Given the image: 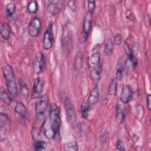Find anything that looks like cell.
I'll list each match as a JSON object with an SVG mask.
<instances>
[{
  "instance_id": "21",
  "label": "cell",
  "mask_w": 151,
  "mask_h": 151,
  "mask_svg": "<svg viewBox=\"0 0 151 151\" xmlns=\"http://www.w3.org/2000/svg\"><path fill=\"white\" fill-rule=\"evenodd\" d=\"M38 9V4L36 1H30L27 5V11L30 14H35Z\"/></svg>"
},
{
  "instance_id": "27",
  "label": "cell",
  "mask_w": 151,
  "mask_h": 151,
  "mask_svg": "<svg viewBox=\"0 0 151 151\" xmlns=\"http://www.w3.org/2000/svg\"><path fill=\"white\" fill-rule=\"evenodd\" d=\"M6 137V128L5 124L1 123L0 126V140L3 142Z\"/></svg>"
},
{
  "instance_id": "26",
  "label": "cell",
  "mask_w": 151,
  "mask_h": 151,
  "mask_svg": "<svg viewBox=\"0 0 151 151\" xmlns=\"http://www.w3.org/2000/svg\"><path fill=\"white\" fill-rule=\"evenodd\" d=\"M46 143L43 140H37L34 143V149L37 151L45 150Z\"/></svg>"
},
{
  "instance_id": "5",
  "label": "cell",
  "mask_w": 151,
  "mask_h": 151,
  "mask_svg": "<svg viewBox=\"0 0 151 151\" xmlns=\"http://www.w3.org/2000/svg\"><path fill=\"white\" fill-rule=\"evenodd\" d=\"M53 43L54 36L52 33V25L50 24L44 34L42 46L44 50H48L52 47Z\"/></svg>"
},
{
  "instance_id": "36",
  "label": "cell",
  "mask_w": 151,
  "mask_h": 151,
  "mask_svg": "<svg viewBox=\"0 0 151 151\" xmlns=\"http://www.w3.org/2000/svg\"><path fill=\"white\" fill-rule=\"evenodd\" d=\"M126 17L127 18L130 20V21H134L135 18H134V16L133 15V14L130 11L128 12V13H127V15H126Z\"/></svg>"
},
{
  "instance_id": "10",
  "label": "cell",
  "mask_w": 151,
  "mask_h": 151,
  "mask_svg": "<svg viewBox=\"0 0 151 151\" xmlns=\"http://www.w3.org/2000/svg\"><path fill=\"white\" fill-rule=\"evenodd\" d=\"M44 88V81L43 80L38 77L34 81L33 87H32V97L33 99H39L42 96Z\"/></svg>"
},
{
  "instance_id": "12",
  "label": "cell",
  "mask_w": 151,
  "mask_h": 151,
  "mask_svg": "<svg viewBox=\"0 0 151 151\" xmlns=\"http://www.w3.org/2000/svg\"><path fill=\"white\" fill-rule=\"evenodd\" d=\"M99 96H100L99 89L98 86H96L90 91V93L87 99L88 103L90 107H92L93 106L95 105L99 101Z\"/></svg>"
},
{
  "instance_id": "24",
  "label": "cell",
  "mask_w": 151,
  "mask_h": 151,
  "mask_svg": "<svg viewBox=\"0 0 151 151\" xmlns=\"http://www.w3.org/2000/svg\"><path fill=\"white\" fill-rule=\"evenodd\" d=\"M64 149L67 151H77L78 150V145L75 142L65 143L64 145Z\"/></svg>"
},
{
  "instance_id": "7",
  "label": "cell",
  "mask_w": 151,
  "mask_h": 151,
  "mask_svg": "<svg viewBox=\"0 0 151 151\" xmlns=\"http://www.w3.org/2000/svg\"><path fill=\"white\" fill-rule=\"evenodd\" d=\"M42 27L41 21L38 17L33 18L28 25V34L32 37H37L41 31Z\"/></svg>"
},
{
  "instance_id": "25",
  "label": "cell",
  "mask_w": 151,
  "mask_h": 151,
  "mask_svg": "<svg viewBox=\"0 0 151 151\" xmlns=\"http://www.w3.org/2000/svg\"><path fill=\"white\" fill-rule=\"evenodd\" d=\"M15 9H16L15 5L13 2L8 3L5 6L6 12L9 17L12 16L14 14L15 11Z\"/></svg>"
},
{
  "instance_id": "30",
  "label": "cell",
  "mask_w": 151,
  "mask_h": 151,
  "mask_svg": "<svg viewBox=\"0 0 151 151\" xmlns=\"http://www.w3.org/2000/svg\"><path fill=\"white\" fill-rule=\"evenodd\" d=\"M124 49L125 51V52L126 54V55L128 56V57H131L132 55H133V54L132 53V50L130 48V47H129V45L127 44V42H125L124 44Z\"/></svg>"
},
{
  "instance_id": "11",
  "label": "cell",
  "mask_w": 151,
  "mask_h": 151,
  "mask_svg": "<svg viewBox=\"0 0 151 151\" xmlns=\"http://www.w3.org/2000/svg\"><path fill=\"white\" fill-rule=\"evenodd\" d=\"M132 96L133 91L129 86L126 85L122 88L120 95V100L122 103H128L131 100Z\"/></svg>"
},
{
  "instance_id": "13",
  "label": "cell",
  "mask_w": 151,
  "mask_h": 151,
  "mask_svg": "<svg viewBox=\"0 0 151 151\" xmlns=\"http://www.w3.org/2000/svg\"><path fill=\"white\" fill-rule=\"evenodd\" d=\"M65 110L67 111V114L69 117V118L72 120L75 119V116L76 115V112L74 110V106L70 101V100L68 97H65Z\"/></svg>"
},
{
  "instance_id": "3",
  "label": "cell",
  "mask_w": 151,
  "mask_h": 151,
  "mask_svg": "<svg viewBox=\"0 0 151 151\" xmlns=\"http://www.w3.org/2000/svg\"><path fill=\"white\" fill-rule=\"evenodd\" d=\"M45 58L44 54L41 52H38L33 62V70L35 74H39L44 71L45 68Z\"/></svg>"
},
{
  "instance_id": "15",
  "label": "cell",
  "mask_w": 151,
  "mask_h": 151,
  "mask_svg": "<svg viewBox=\"0 0 151 151\" xmlns=\"http://www.w3.org/2000/svg\"><path fill=\"white\" fill-rule=\"evenodd\" d=\"M101 73V65H99L97 67L92 68L90 71V77L94 81H98L100 79Z\"/></svg>"
},
{
  "instance_id": "22",
  "label": "cell",
  "mask_w": 151,
  "mask_h": 151,
  "mask_svg": "<svg viewBox=\"0 0 151 151\" xmlns=\"http://www.w3.org/2000/svg\"><path fill=\"white\" fill-rule=\"evenodd\" d=\"M113 50V43L111 40H108L106 41L104 44V52L106 55L109 56L111 54Z\"/></svg>"
},
{
  "instance_id": "9",
  "label": "cell",
  "mask_w": 151,
  "mask_h": 151,
  "mask_svg": "<svg viewBox=\"0 0 151 151\" xmlns=\"http://www.w3.org/2000/svg\"><path fill=\"white\" fill-rule=\"evenodd\" d=\"M64 1L61 0H53L48 1L47 11L51 15H56L61 10Z\"/></svg>"
},
{
  "instance_id": "18",
  "label": "cell",
  "mask_w": 151,
  "mask_h": 151,
  "mask_svg": "<svg viewBox=\"0 0 151 151\" xmlns=\"http://www.w3.org/2000/svg\"><path fill=\"white\" fill-rule=\"evenodd\" d=\"M125 118V114L124 110L123 109L122 106L118 103L116 107V119L118 123L121 124L123 123Z\"/></svg>"
},
{
  "instance_id": "20",
  "label": "cell",
  "mask_w": 151,
  "mask_h": 151,
  "mask_svg": "<svg viewBox=\"0 0 151 151\" xmlns=\"http://www.w3.org/2000/svg\"><path fill=\"white\" fill-rule=\"evenodd\" d=\"M117 91V80L116 78H112L110 82L108 93L110 96H116Z\"/></svg>"
},
{
  "instance_id": "2",
  "label": "cell",
  "mask_w": 151,
  "mask_h": 151,
  "mask_svg": "<svg viewBox=\"0 0 151 151\" xmlns=\"http://www.w3.org/2000/svg\"><path fill=\"white\" fill-rule=\"evenodd\" d=\"M59 107L55 104H52L49 110V125L54 133L57 134L59 132L61 124Z\"/></svg>"
},
{
  "instance_id": "23",
  "label": "cell",
  "mask_w": 151,
  "mask_h": 151,
  "mask_svg": "<svg viewBox=\"0 0 151 151\" xmlns=\"http://www.w3.org/2000/svg\"><path fill=\"white\" fill-rule=\"evenodd\" d=\"M19 86H20L21 94L23 97H27L29 94V89H28L27 84L23 80H21L19 81Z\"/></svg>"
},
{
  "instance_id": "16",
  "label": "cell",
  "mask_w": 151,
  "mask_h": 151,
  "mask_svg": "<svg viewBox=\"0 0 151 151\" xmlns=\"http://www.w3.org/2000/svg\"><path fill=\"white\" fill-rule=\"evenodd\" d=\"M0 33L2 36V37L5 40H8L10 38L11 36V28L9 25V24L7 22H3L0 27Z\"/></svg>"
},
{
  "instance_id": "6",
  "label": "cell",
  "mask_w": 151,
  "mask_h": 151,
  "mask_svg": "<svg viewBox=\"0 0 151 151\" xmlns=\"http://www.w3.org/2000/svg\"><path fill=\"white\" fill-rule=\"evenodd\" d=\"M100 58L101 54L100 51V47L98 45H97L93 48L91 54L88 58V63L90 69L101 64Z\"/></svg>"
},
{
  "instance_id": "29",
  "label": "cell",
  "mask_w": 151,
  "mask_h": 151,
  "mask_svg": "<svg viewBox=\"0 0 151 151\" xmlns=\"http://www.w3.org/2000/svg\"><path fill=\"white\" fill-rule=\"evenodd\" d=\"M87 3L88 11L91 12V13H93L96 8V2L94 1H88Z\"/></svg>"
},
{
  "instance_id": "17",
  "label": "cell",
  "mask_w": 151,
  "mask_h": 151,
  "mask_svg": "<svg viewBox=\"0 0 151 151\" xmlns=\"http://www.w3.org/2000/svg\"><path fill=\"white\" fill-rule=\"evenodd\" d=\"M0 99L2 101L8 105H10L12 101L9 93L8 92L7 93L2 86L0 88Z\"/></svg>"
},
{
  "instance_id": "14",
  "label": "cell",
  "mask_w": 151,
  "mask_h": 151,
  "mask_svg": "<svg viewBox=\"0 0 151 151\" xmlns=\"http://www.w3.org/2000/svg\"><path fill=\"white\" fill-rule=\"evenodd\" d=\"M15 112L22 119H25L27 113V109L25 106L21 102L18 101L15 106Z\"/></svg>"
},
{
  "instance_id": "28",
  "label": "cell",
  "mask_w": 151,
  "mask_h": 151,
  "mask_svg": "<svg viewBox=\"0 0 151 151\" xmlns=\"http://www.w3.org/2000/svg\"><path fill=\"white\" fill-rule=\"evenodd\" d=\"M123 73H124V67L122 65L120 66L119 68H117L116 73V79L117 80L120 81L122 78L123 77Z\"/></svg>"
},
{
  "instance_id": "8",
  "label": "cell",
  "mask_w": 151,
  "mask_h": 151,
  "mask_svg": "<svg viewBox=\"0 0 151 151\" xmlns=\"http://www.w3.org/2000/svg\"><path fill=\"white\" fill-rule=\"evenodd\" d=\"M48 107V99L47 96L44 95L39 98L36 102L35 111L37 116L43 115Z\"/></svg>"
},
{
  "instance_id": "1",
  "label": "cell",
  "mask_w": 151,
  "mask_h": 151,
  "mask_svg": "<svg viewBox=\"0 0 151 151\" xmlns=\"http://www.w3.org/2000/svg\"><path fill=\"white\" fill-rule=\"evenodd\" d=\"M4 77L5 80L8 92L12 96L18 94V88L15 79V74L12 67L8 64H4L2 67Z\"/></svg>"
},
{
  "instance_id": "19",
  "label": "cell",
  "mask_w": 151,
  "mask_h": 151,
  "mask_svg": "<svg viewBox=\"0 0 151 151\" xmlns=\"http://www.w3.org/2000/svg\"><path fill=\"white\" fill-rule=\"evenodd\" d=\"M90 108H91V107L88 104L87 100H84L82 102L81 107H80V111H81V116L83 118H84V119L87 118L88 114H89Z\"/></svg>"
},
{
  "instance_id": "34",
  "label": "cell",
  "mask_w": 151,
  "mask_h": 151,
  "mask_svg": "<svg viewBox=\"0 0 151 151\" xmlns=\"http://www.w3.org/2000/svg\"><path fill=\"white\" fill-rule=\"evenodd\" d=\"M116 147H117V149H118L119 150L122 151V150H126V148L124 146V144L121 140H118L117 141Z\"/></svg>"
},
{
  "instance_id": "33",
  "label": "cell",
  "mask_w": 151,
  "mask_h": 151,
  "mask_svg": "<svg viewBox=\"0 0 151 151\" xmlns=\"http://www.w3.org/2000/svg\"><path fill=\"white\" fill-rule=\"evenodd\" d=\"M1 123H9V119L8 116L4 113H1Z\"/></svg>"
},
{
  "instance_id": "32",
  "label": "cell",
  "mask_w": 151,
  "mask_h": 151,
  "mask_svg": "<svg viewBox=\"0 0 151 151\" xmlns=\"http://www.w3.org/2000/svg\"><path fill=\"white\" fill-rule=\"evenodd\" d=\"M129 59L130 61L131 62L133 68H136V67L137 66V64H138L137 59L136 58V57L134 55H133L131 57H129Z\"/></svg>"
},
{
  "instance_id": "35",
  "label": "cell",
  "mask_w": 151,
  "mask_h": 151,
  "mask_svg": "<svg viewBox=\"0 0 151 151\" xmlns=\"http://www.w3.org/2000/svg\"><path fill=\"white\" fill-rule=\"evenodd\" d=\"M146 102H147V109L150 110L151 108V96L149 94L147 95L146 97Z\"/></svg>"
},
{
  "instance_id": "4",
  "label": "cell",
  "mask_w": 151,
  "mask_h": 151,
  "mask_svg": "<svg viewBox=\"0 0 151 151\" xmlns=\"http://www.w3.org/2000/svg\"><path fill=\"white\" fill-rule=\"evenodd\" d=\"M92 17L93 13L90 11H87L83 23V29H82V38L83 39V42L87 40L89 33L92 27Z\"/></svg>"
},
{
  "instance_id": "31",
  "label": "cell",
  "mask_w": 151,
  "mask_h": 151,
  "mask_svg": "<svg viewBox=\"0 0 151 151\" xmlns=\"http://www.w3.org/2000/svg\"><path fill=\"white\" fill-rule=\"evenodd\" d=\"M122 43V36L120 34H116L114 37V44L116 45H120Z\"/></svg>"
}]
</instances>
